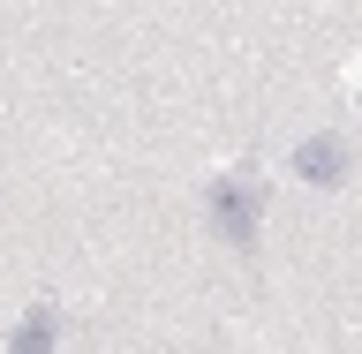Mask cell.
<instances>
[{
  "label": "cell",
  "mask_w": 362,
  "mask_h": 354,
  "mask_svg": "<svg viewBox=\"0 0 362 354\" xmlns=\"http://www.w3.org/2000/svg\"><path fill=\"white\" fill-rule=\"evenodd\" d=\"M294 166H302V181H317V189H339V143L332 136H310V143L294 151Z\"/></svg>",
  "instance_id": "obj_1"
},
{
  "label": "cell",
  "mask_w": 362,
  "mask_h": 354,
  "mask_svg": "<svg viewBox=\"0 0 362 354\" xmlns=\"http://www.w3.org/2000/svg\"><path fill=\"white\" fill-rule=\"evenodd\" d=\"M211 196H219V219H226V234H234V242L249 249V219H257V181H249L242 196H234V174H226L219 189H211Z\"/></svg>",
  "instance_id": "obj_2"
}]
</instances>
